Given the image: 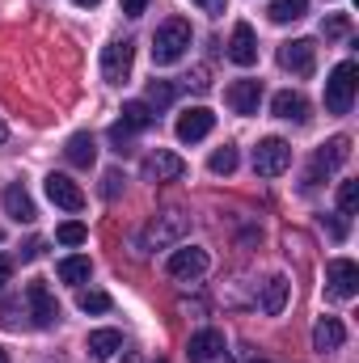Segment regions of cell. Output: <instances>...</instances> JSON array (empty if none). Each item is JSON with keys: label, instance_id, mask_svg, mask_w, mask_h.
Wrapping results in <instances>:
<instances>
[{"label": "cell", "instance_id": "obj_31", "mask_svg": "<svg viewBox=\"0 0 359 363\" xmlns=\"http://www.w3.org/2000/svg\"><path fill=\"white\" fill-rule=\"evenodd\" d=\"M321 30H326V38H347V34H351V21H347V17H330Z\"/></svg>", "mask_w": 359, "mask_h": 363}, {"label": "cell", "instance_id": "obj_16", "mask_svg": "<svg viewBox=\"0 0 359 363\" xmlns=\"http://www.w3.org/2000/svg\"><path fill=\"white\" fill-rule=\"evenodd\" d=\"M224 97H228V106L237 114H258V106H263V81H233Z\"/></svg>", "mask_w": 359, "mask_h": 363}, {"label": "cell", "instance_id": "obj_22", "mask_svg": "<svg viewBox=\"0 0 359 363\" xmlns=\"http://www.w3.org/2000/svg\"><path fill=\"white\" fill-rule=\"evenodd\" d=\"M85 347H89L93 359H110V355H118V351H123V334H118V330H93Z\"/></svg>", "mask_w": 359, "mask_h": 363}, {"label": "cell", "instance_id": "obj_34", "mask_svg": "<svg viewBox=\"0 0 359 363\" xmlns=\"http://www.w3.org/2000/svg\"><path fill=\"white\" fill-rule=\"evenodd\" d=\"M101 182H106V186H101V194H106V199H114V194H118V186H123V174H114V169H110Z\"/></svg>", "mask_w": 359, "mask_h": 363}, {"label": "cell", "instance_id": "obj_37", "mask_svg": "<svg viewBox=\"0 0 359 363\" xmlns=\"http://www.w3.org/2000/svg\"><path fill=\"white\" fill-rule=\"evenodd\" d=\"M144 9H148V0H123V13H127V17H140Z\"/></svg>", "mask_w": 359, "mask_h": 363}, {"label": "cell", "instance_id": "obj_19", "mask_svg": "<svg viewBox=\"0 0 359 363\" xmlns=\"http://www.w3.org/2000/svg\"><path fill=\"white\" fill-rule=\"evenodd\" d=\"M4 211H9L17 224H34V216H38V211H34V199H30L26 186H17V182L4 190Z\"/></svg>", "mask_w": 359, "mask_h": 363}, {"label": "cell", "instance_id": "obj_28", "mask_svg": "<svg viewBox=\"0 0 359 363\" xmlns=\"http://www.w3.org/2000/svg\"><path fill=\"white\" fill-rule=\"evenodd\" d=\"M355 207H359V182H343V186H338V216L351 220Z\"/></svg>", "mask_w": 359, "mask_h": 363}, {"label": "cell", "instance_id": "obj_45", "mask_svg": "<svg viewBox=\"0 0 359 363\" xmlns=\"http://www.w3.org/2000/svg\"><path fill=\"white\" fill-rule=\"evenodd\" d=\"M157 363H165V359H157Z\"/></svg>", "mask_w": 359, "mask_h": 363}, {"label": "cell", "instance_id": "obj_43", "mask_svg": "<svg viewBox=\"0 0 359 363\" xmlns=\"http://www.w3.org/2000/svg\"><path fill=\"white\" fill-rule=\"evenodd\" d=\"M254 363H267V359H254Z\"/></svg>", "mask_w": 359, "mask_h": 363}, {"label": "cell", "instance_id": "obj_15", "mask_svg": "<svg viewBox=\"0 0 359 363\" xmlns=\"http://www.w3.org/2000/svg\"><path fill=\"white\" fill-rule=\"evenodd\" d=\"M182 174H186V161H182L178 152L157 148V152L144 161V178H148V182H178Z\"/></svg>", "mask_w": 359, "mask_h": 363}, {"label": "cell", "instance_id": "obj_5", "mask_svg": "<svg viewBox=\"0 0 359 363\" xmlns=\"http://www.w3.org/2000/svg\"><path fill=\"white\" fill-rule=\"evenodd\" d=\"M131 64H136V47H131L127 38L101 47V81H106V85H123V81L131 77Z\"/></svg>", "mask_w": 359, "mask_h": 363}, {"label": "cell", "instance_id": "obj_30", "mask_svg": "<svg viewBox=\"0 0 359 363\" xmlns=\"http://www.w3.org/2000/svg\"><path fill=\"white\" fill-rule=\"evenodd\" d=\"M77 308H81V313H106V308H110V296H106V291H81V296H77Z\"/></svg>", "mask_w": 359, "mask_h": 363}, {"label": "cell", "instance_id": "obj_39", "mask_svg": "<svg viewBox=\"0 0 359 363\" xmlns=\"http://www.w3.org/2000/svg\"><path fill=\"white\" fill-rule=\"evenodd\" d=\"M194 4H203L207 13H224V0H194Z\"/></svg>", "mask_w": 359, "mask_h": 363}, {"label": "cell", "instance_id": "obj_29", "mask_svg": "<svg viewBox=\"0 0 359 363\" xmlns=\"http://www.w3.org/2000/svg\"><path fill=\"white\" fill-rule=\"evenodd\" d=\"M174 85H170V81H153V85H148V97H144V101H148V106H153V114H157V110H161V106H170V101H174Z\"/></svg>", "mask_w": 359, "mask_h": 363}, {"label": "cell", "instance_id": "obj_17", "mask_svg": "<svg viewBox=\"0 0 359 363\" xmlns=\"http://www.w3.org/2000/svg\"><path fill=\"white\" fill-rule=\"evenodd\" d=\"M270 110H275L279 118H287V123H309V97H304V93H292V89L275 93V97H270Z\"/></svg>", "mask_w": 359, "mask_h": 363}, {"label": "cell", "instance_id": "obj_12", "mask_svg": "<svg viewBox=\"0 0 359 363\" xmlns=\"http://www.w3.org/2000/svg\"><path fill=\"white\" fill-rule=\"evenodd\" d=\"M228 60H233L237 68L258 64V38H254V26H250V21H237V26H233V38H228Z\"/></svg>", "mask_w": 359, "mask_h": 363}, {"label": "cell", "instance_id": "obj_8", "mask_svg": "<svg viewBox=\"0 0 359 363\" xmlns=\"http://www.w3.org/2000/svg\"><path fill=\"white\" fill-rule=\"evenodd\" d=\"M26 304H30V317H34L38 330H47V325L60 321V304H55V296H51V287H47L43 279H34V283L26 287Z\"/></svg>", "mask_w": 359, "mask_h": 363}, {"label": "cell", "instance_id": "obj_27", "mask_svg": "<svg viewBox=\"0 0 359 363\" xmlns=\"http://www.w3.org/2000/svg\"><path fill=\"white\" fill-rule=\"evenodd\" d=\"M85 237H89V228H85L81 220H68V224L55 228V241H60V245H85Z\"/></svg>", "mask_w": 359, "mask_h": 363}, {"label": "cell", "instance_id": "obj_24", "mask_svg": "<svg viewBox=\"0 0 359 363\" xmlns=\"http://www.w3.org/2000/svg\"><path fill=\"white\" fill-rule=\"evenodd\" d=\"M267 13H270L275 26H287V21H300L309 13V0H270Z\"/></svg>", "mask_w": 359, "mask_h": 363}, {"label": "cell", "instance_id": "obj_18", "mask_svg": "<svg viewBox=\"0 0 359 363\" xmlns=\"http://www.w3.org/2000/svg\"><path fill=\"white\" fill-rule=\"evenodd\" d=\"M343 342H347V325H343L338 317H321L317 330H313V351L326 355V351H338Z\"/></svg>", "mask_w": 359, "mask_h": 363}, {"label": "cell", "instance_id": "obj_44", "mask_svg": "<svg viewBox=\"0 0 359 363\" xmlns=\"http://www.w3.org/2000/svg\"><path fill=\"white\" fill-rule=\"evenodd\" d=\"M0 241H4V233H0Z\"/></svg>", "mask_w": 359, "mask_h": 363}, {"label": "cell", "instance_id": "obj_14", "mask_svg": "<svg viewBox=\"0 0 359 363\" xmlns=\"http://www.w3.org/2000/svg\"><path fill=\"white\" fill-rule=\"evenodd\" d=\"M186 359L190 363L224 359V334H220V330H199V334L186 342Z\"/></svg>", "mask_w": 359, "mask_h": 363}, {"label": "cell", "instance_id": "obj_1", "mask_svg": "<svg viewBox=\"0 0 359 363\" xmlns=\"http://www.w3.org/2000/svg\"><path fill=\"white\" fill-rule=\"evenodd\" d=\"M186 47H190V21L170 17V21L153 34V64H157V68L178 64L182 55H186Z\"/></svg>", "mask_w": 359, "mask_h": 363}, {"label": "cell", "instance_id": "obj_40", "mask_svg": "<svg viewBox=\"0 0 359 363\" xmlns=\"http://www.w3.org/2000/svg\"><path fill=\"white\" fill-rule=\"evenodd\" d=\"M72 4H81V9H93V4H101V0H72Z\"/></svg>", "mask_w": 359, "mask_h": 363}, {"label": "cell", "instance_id": "obj_7", "mask_svg": "<svg viewBox=\"0 0 359 363\" xmlns=\"http://www.w3.org/2000/svg\"><path fill=\"white\" fill-rule=\"evenodd\" d=\"M279 64H283L287 72H296V77H313V68H317V43H313V38H292V43H283V47H279Z\"/></svg>", "mask_w": 359, "mask_h": 363}, {"label": "cell", "instance_id": "obj_26", "mask_svg": "<svg viewBox=\"0 0 359 363\" xmlns=\"http://www.w3.org/2000/svg\"><path fill=\"white\" fill-rule=\"evenodd\" d=\"M207 169H211V174H220V178H224V174H233V169H237V148H233V144L216 148V152H211V161H207Z\"/></svg>", "mask_w": 359, "mask_h": 363}, {"label": "cell", "instance_id": "obj_23", "mask_svg": "<svg viewBox=\"0 0 359 363\" xmlns=\"http://www.w3.org/2000/svg\"><path fill=\"white\" fill-rule=\"evenodd\" d=\"M118 127L131 131V135H136V131H148V127H153V106H148V101H127Z\"/></svg>", "mask_w": 359, "mask_h": 363}, {"label": "cell", "instance_id": "obj_42", "mask_svg": "<svg viewBox=\"0 0 359 363\" xmlns=\"http://www.w3.org/2000/svg\"><path fill=\"white\" fill-rule=\"evenodd\" d=\"M0 363H9V351H4V347H0Z\"/></svg>", "mask_w": 359, "mask_h": 363}, {"label": "cell", "instance_id": "obj_38", "mask_svg": "<svg viewBox=\"0 0 359 363\" xmlns=\"http://www.w3.org/2000/svg\"><path fill=\"white\" fill-rule=\"evenodd\" d=\"M9 279H13V262H9V258H0V287H4Z\"/></svg>", "mask_w": 359, "mask_h": 363}, {"label": "cell", "instance_id": "obj_33", "mask_svg": "<svg viewBox=\"0 0 359 363\" xmlns=\"http://www.w3.org/2000/svg\"><path fill=\"white\" fill-rule=\"evenodd\" d=\"M0 313H4V317H0L4 325H17V313H21V300H13V296H9V300L0 304Z\"/></svg>", "mask_w": 359, "mask_h": 363}, {"label": "cell", "instance_id": "obj_35", "mask_svg": "<svg viewBox=\"0 0 359 363\" xmlns=\"http://www.w3.org/2000/svg\"><path fill=\"white\" fill-rule=\"evenodd\" d=\"M110 140H114V152H123V148H127V140H131V131H123V127L114 123V127H110Z\"/></svg>", "mask_w": 359, "mask_h": 363}, {"label": "cell", "instance_id": "obj_2", "mask_svg": "<svg viewBox=\"0 0 359 363\" xmlns=\"http://www.w3.org/2000/svg\"><path fill=\"white\" fill-rule=\"evenodd\" d=\"M359 68L355 60H343L334 72H330V81H326V110L330 114H351V106H355V81Z\"/></svg>", "mask_w": 359, "mask_h": 363}, {"label": "cell", "instance_id": "obj_13", "mask_svg": "<svg viewBox=\"0 0 359 363\" xmlns=\"http://www.w3.org/2000/svg\"><path fill=\"white\" fill-rule=\"evenodd\" d=\"M47 199H51L55 207H64V211H81V207H85V190L68 178V174H51V178H47Z\"/></svg>", "mask_w": 359, "mask_h": 363}, {"label": "cell", "instance_id": "obj_20", "mask_svg": "<svg viewBox=\"0 0 359 363\" xmlns=\"http://www.w3.org/2000/svg\"><path fill=\"white\" fill-rule=\"evenodd\" d=\"M287 287H292V283H287L283 274H270L267 283H263V300H258V304H263L267 317H279V313L287 308Z\"/></svg>", "mask_w": 359, "mask_h": 363}, {"label": "cell", "instance_id": "obj_25", "mask_svg": "<svg viewBox=\"0 0 359 363\" xmlns=\"http://www.w3.org/2000/svg\"><path fill=\"white\" fill-rule=\"evenodd\" d=\"M89 258H81V254H72V258H60V267H55V274L64 279V283H85L89 279Z\"/></svg>", "mask_w": 359, "mask_h": 363}, {"label": "cell", "instance_id": "obj_4", "mask_svg": "<svg viewBox=\"0 0 359 363\" xmlns=\"http://www.w3.org/2000/svg\"><path fill=\"white\" fill-rule=\"evenodd\" d=\"M287 165H292V144H287V140L267 135V140L254 148V174H258V178H279V174H287Z\"/></svg>", "mask_w": 359, "mask_h": 363}, {"label": "cell", "instance_id": "obj_36", "mask_svg": "<svg viewBox=\"0 0 359 363\" xmlns=\"http://www.w3.org/2000/svg\"><path fill=\"white\" fill-rule=\"evenodd\" d=\"M34 258H43V241H30V245L21 250V262H34Z\"/></svg>", "mask_w": 359, "mask_h": 363}, {"label": "cell", "instance_id": "obj_9", "mask_svg": "<svg viewBox=\"0 0 359 363\" xmlns=\"http://www.w3.org/2000/svg\"><path fill=\"white\" fill-rule=\"evenodd\" d=\"M211 127H216V114L207 110V106H190V110H182L178 114V140L182 144H199V140H207L211 135Z\"/></svg>", "mask_w": 359, "mask_h": 363}, {"label": "cell", "instance_id": "obj_32", "mask_svg": "<svg viewBox=\"0 0 359 363\" xmlns=\"http://www.w3.org/2000/svg\"><path fill=\"white\" fill-rule=\"evenodd\" d=\"M321 228H326L334 241H347V220H338V216H321Z\"/></svg>", "mask_w": 359, "mask_h": 363}, {"label": "cell", "instance_id": "obj_11", "mask_svg": "<svg viewBox=\"0 0 359 363\" xmlns=\"http://www.w3.org/2000/svg\"><path fill=\"white\" fill-rule=\"evenodd\" d=\"M165 271L174 274V279H199V274L207 271V250H199V245H178V250L165 258Z\"/></svg>", "mask_w": 359, "mask_h": 363}, {"label": "cell", "instance_id": "obj_10", "mask_svg": "<svg viewBox=\"0 0 359 363\" xmlns=\"http://www.w3.org/2000/svg\"><path fill=\"white\" fill-rule=\"evenodd\" d=\"M186 216H178V211H165V216H157L153 224H148V233H144V241H148V250H165V245H174V241H182L186 237Z\"/></svg>", "mask_w": 359, "mask_h": 363}, {"label": "cell", "instance_id": "obj_41", "mask_svg": "<svg viewBox=\"0 0 359 363\" xmlns=\"http://www.w3.org/2000/svg\"><path fill=\"white\" fill-rule=\"evenodd\" d=\"M4 135H9V127H4V123H0V144H4Z\"/></svg>", "mask_w": 359, "mask_h": 363}, {"label": "cell", "instance_id": "obj_3", "mask_svg": "<svg viewBox=\"0 0 359 363\" xmlns=\"http://www.w3.org/2000/svg\"><path fill=\"white\" fill-rule=\"evenodd\" d=\"M347 157H351V135H334V140H326V144L313 152V165H309V174H304V190H313L321 178H330Z\"/></svg>", "mask_w": 359, "mask_h": 363}, {"label": "cell", "instance_id": "obj_6", "mask_svg": "<svg viewBox=\"0 0 359 363\" xmlns=\"http://www.w3.org/2000/svg\"><path fill=\"white\" fill-rule=\"evenodd\" d=\"M326 291L334 300H351L359 291V267L351 258H330L326 262Z\"/></svg>", "mask_w": 359, "mask_h": 363}, {"label": "cell", "instance_id": "obj_21", "mask_svg": "<svg viewBox=\"0 0 359 363\" xmlns=\"http://www.w3.org/2000/svg\"><path fill=\"white\" fill-rule=\"evenodd\" d=\"M64 157H68V165H77V169H89L93 161H97V144H93L89 131H77V135L68 140Z\"/></svg>", "mask_w": 359, "mask_h": 363}]
</instances>
